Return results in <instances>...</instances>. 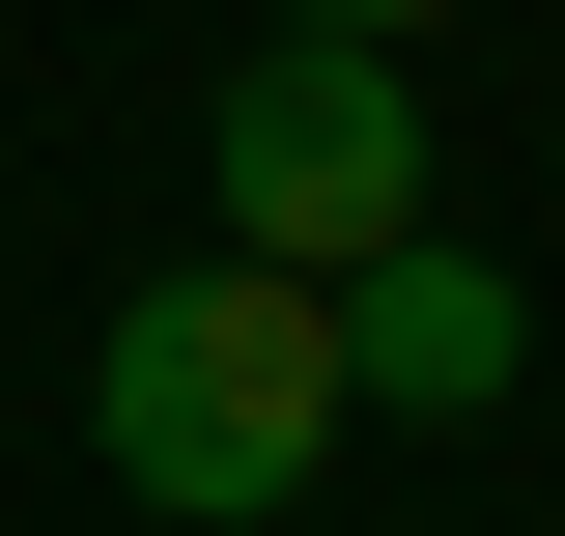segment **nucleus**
Here are the masks:
<instances>
[{
	"label": "nucleus",
	"instance_id": "nucleus-1",
	"mask_svg": "<svg viewBox=\"0 0 565 536\" xmlns=\"http://www.w3.org/2000/svg\"><path fill=\"white\" fill-rule=\"evenodd\" d=\"M85 452H114L170 536H255V508H311V452H340V282H255V255L141 282V311L85 339Z\"/></svg>",
	"mask_w": 565,
	"mask_h": 536
},
{
	"label": "nucleus",
	"instance_id": "nucleus-2",
	"mask_svg": "<svg viewBox=\"0 0 565 536\" xmlns=\"http://www.w3.org/2000/svg\"><path fill=\"white\" fill-rule=\"evenodd\" d=\"M199 199H226L255 282H367V255L424 226V85L367 57V29H282V57L199 114Z\"/></svg>",
	"mask_w": 565,
	"mask_h": 536
},
{
	"label": "nucleus",
	"instance_id": "nucleus-3",
	"mask_svg": "<svg viewBox=\"0 0 565 536\" xmlns=\"http://www.w3.org/2000/svg\"><path fill=\"white\" fill-rule=\"evenodd\" d=\"M509 367H537V282H481L452 226H396V255L340 282V396H396V424H481Z\"/></svg>",
	"mask_w": 565,
	"mask_h": 536
},
{
	"label": "nucleus",
	"instance_id": "nucleus-4",
	"mask_svg": "<svg viewBox=\"0 0 565 536\" xmlns=\"http://www.w3.org/2000/svg\"><path fill=\"white\" fill-rule=\"evenodd\" d=\"M282 29H367V57H396V29H452V0H282Z\"/></svg>",
	"mask_w": 565,
	"mask_h": 536
}]
</instances>
